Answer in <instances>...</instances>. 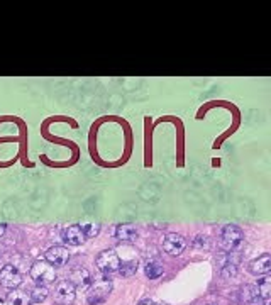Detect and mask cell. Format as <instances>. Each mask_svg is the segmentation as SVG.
I'll list each match as a JSON object with an SVG mask.
<instances>
[{
	"mask_svg": "<svg viewBox=\"0 0 271 305\" xmlns=\"http://www.w3.org/2000/svg\"><path fill=\"white\" fill-rule=\"evenodd\" d=\"M112 292V281L110 280H97L93 285L89 288L87 293V300L90 305H98L102 302H105L107 297Z\"/></svg>",
	"mask_w": 271,
	"mask_h": 305,
	"instance_id": "cell-3",
	"label": "cell"
},
{
	"mask_svg": "<svg viewBox=\"0 0 271 305\" xmlns=\"http://www.w3.org/2000/svg\"><path fill=\"white\" fill-rule=\"evenodd\" d=\"M244 243V234L242 231L234 224H229L224 227L222 236H220V247L226 254H232L234 251H238Z\"/></svg>",
	"mask_w": 271,
	"mask_h": 305,
	"instance_id": "cell-1",
	"label": "cell"
},
{
	"mask_svg": "<svg viewBox=\"0 0 271 305\" xmlns=\"http://www.w3.org/2000/svg\"><path fill=\"white\" fill-rule=\"evenodd\" d=\"M76 299V287L71 281L63 280L55 288V302L58 305H71Z\"/></svg>",
	"mask_w": 271,
	"mask_h": 305,
	"instance_id": "cell-4",
	"label": "cell"
},
{
	"mask_svg": "<svg viewBox=\"0 0 271 305\" xmlns=\"http://www.w3.org/2000/svg\"><path fill=\"white\" fill-rule=\"evenodd\" d=\"M97 266H98V270L104 273H114L119 270L120 258L117 256V253L112 249L102 251V253L97 256Z\"/></svg>",
	"mask_w": 271,
	"mask_h": 305,
	"instance_id": "cell-5",
	"label": "cell"
},
{
	"mask_svg": "<svg viewBox=\"0 0 271 305\" xmlns=\"http://www.w3.org/2000/svg\"><path fill=\"white\" fill-rule=\"evenodd\" d=\"M7 302L10 305H30V295L29 293H26L24 290H17L14 288L12 292H9V295H7Z\"/></svg>",
	"mask_w": 271,
	"mask_h": 305,
	"instance_id": "cell-14",
	"label": "cell"
},
{
	"mask_svg": "<svg viewBox=\"0 0 271 305\" xmlns=\"http://www.w3.org/2000/svg\"><path fill=\"white\" fill-rule=\"evenodd\" d=\"M116 238L119 241H134L137 238V229L132 226V224H119L116 229Z\"/></svg>",
	"mask_w": 271,
	"mask_h": 305,
	"instance_id": "cell-12",
	"label": "cell"
},
{
	"mask_svg": "<svg viewBox=\"0 0 271 305\" xmlns=\"http://www.w3.org/2000/svg\"><path fill=\"white\" fill-rule=\"evenodd\" d=\"M146 276L151 278V280H154V278H159L163 274V266L159 265V263H154V261H150L146 265Z\"/></svg>",
	"mask_w": 271,
	"mask_h": 305,
	"instance_id": "cell-18",
	"label": "cell"
},
{
	"mask_svg": "<svg viewBox=\"0 0 271 305\" xmlns=\"http://www.w3.org/2000/svg\"><path fill=\"white\" fill-rule=\"evenodd\" d=\"M249 272L253 274H268L271 272V256L263 254L249 263Z\"/></svg>",
	"mask_w": 271,
	"mask_h": 305,
	"instance_id": "cell-10",
	"label": "cell"
},
{
	"mask_svg": "<svg viewBox=\"0 0 271 305\" xmlns=\"http://www.w3.org/2000/svg\"><path fill=\"white\" fill-rule=\"evenodd\" d=\"M137 265H139V263H137L136 259H131V261H124V263H120V266H119V270H117V272L120 273V276L129 278V276H132V274H136Z\"/></svg>",
	"mask_w": 271,
	"mask_h": 305,
	"instance_id": "cell-17",
	"label": "cell"
},
{
	"mask_svg": "<svg viewBox=\"0 0 271 305\" xmlns=\"http://www.w3.org/2000/svg\"><path fill=\"white\" fill-rule=\"evenodd\" d=\"M137 305H156L154 302H151V300H143V302H139Z\"/></svg>",
	"mask_w": 271,
	"mask_h": 305,
	"instance_id": "cell-21",
	"label": "cell"
},
{
	"mask_svg": "<svg viewBox=\"0 0 271 305\" xmlns=\"http://www.w3.org/2000/svg\"><path fill=\"white\" fill-rule=\"evenodd\" d=\"M256 290L259 293V297H261L263 300H268L271 297V278L268 274H265L263 278H259L258 280V285H256Z\"/></svg>",
	"mask_w": 271,
	"mask_h": 305,
	"instance_id": "cell-15",
	"label": "cell"
},
{
	"mask_svg": "<svg viewBox=\"0 0 271 305\" xmlns=\"http://www.w3.org/2000/svg\"><path fill=\"white\" fill-rule=\"evenodd\" d=\"M3 232H5V224H3V222H0V236H2Z\"/></svg>",
	"mask_w": 271,
	"mask_h": 305,
	"instance_id": "cell-22",
	"label": "cell"
},
{
	"mask_svg": "<svg viewBox=\"0 0 271 305\" xmlns=\"http://www.w3.org/2000/svg\"><path fill=\"white\" fill-rule=\"evenodd\" d=\"M63 241L66 244H70V246H80V244H83L87 241V238H85V234H83L82 227L75 224V226H68L63 231Z\"/></svg>",
	"mask_w": 271,
	"mask_h": 305,
	"instance_id": "cell-9",
	"label": "cell"
},
{
	"mask_svg": "<svg viewBox=\"0 0 271 305\" xmlns=\"http://www.w3.org/2000/svg\"><path fill=\"white\" fill-rule=\"evenodd\" d=\"M30 278L34 281H37L39 285H48L53 283L56 280V272H55V266L49 265L48 261H36L32 266H30Z\"/></svg>",
	"mask_w": 271,
	"mask_h": 305,
	"instance_id": "cell-2",
	"label": "cell"
},
{
	"mask_svg": "<svg viewBox=\"0 0 271 305\" xmlns=\"http://www.w3.org/2000/svg\"><path fill=\"white\" fill-rule=\"evenodd\" d=\"M241 300L244 305H265V300L259 297L256 287L253 285H246L241 290Z\"/></svg>",
	"mask_w": 271,
	"mask_h": 305,
	"instance_id": "cell-11",
	"label": "cell"
},
{
	"mask_svg": "<svg viewBox=\"0 0 271 305\" xmlns=\"http://www.w3.org/2000/svg\"><path fill=\"white\" fill-rule=\"evenodd\" d=\"M75 287H85V285L90 283V273L87 268H76L70 273V280Z\"/></svg>",
	"mask_w": 271,
	"mask_h": 305,
	"instance_id": "cell-13",
	"label": "cell"
},
{
	"mask_svg": "<svg viewBox=\"0 0 271 305\" xmlns=\"http://www.w3.org/2000/svg\"><path fill=\"white\" fill-rule=\"evenodd\" d=\"M22 283V276L17 272V268H14L12 265H5L0 270V285L5 288H17Z\"/></svg>",
	"mask_w": 271,
	"mask_h": 305,
	"instance_id": "cell-7",
	"label": "cell"
},
{
	"mask_svg": "<svg viewBox=\"0 0 271 305\" xmlns=\"http://www.w3.org/2000/svg\"><path fill=\"white\" fill-rule=\"evenodd\" d=\"M70 259V251L64 246H51L46 251V261L55 266H64Z\"/></svg>",
	"mask_w": 271,
	"mask_h": 305,
	"instance_id": "cell-8",
	"label": "cell"
},
{
	"mask_svg": "<svg viewBox=\"0 0 271 305\" xmlns=\"http://www.w3.org/2000/svg\"><path fill=\"white\" fill-rule=\"evenodd\" d=\"M193 244H195L197 247H202V249H204V247L207 249V247H209V239L205 238V236H197L195 243H193Z\"/></svg>",
	"mask_w": 271,
	"mask_h": 305,
	"instance_id": "cell-20",
	"label": "cell"
},
{
	"mask_svg": "<svg viewBox=\"0 0 271 305\" xmlns=\"http://www.w3.org/2000/svg\"><path fill=\"white\" fill-rule=\"evenodd\" d=\"M29 295H30V302L32 304H41V302H44V300L48 299L49 290L46 288V285H36Z\"/></svg>",
	"mask_w": 271,
	"mask_h": 305,
	"instance_id": "cell-16",
	"label": "cell"
},
{
	"mask_svg": "<svg viewBox=\"0 0 271 305\" xmlns=\"http://www.w3.org/2000/svg\"><path fill=\"white\" fill-rule=\"evenodd\" d=\"M83 231V234H85V238H95V236L100 232V224H93V222H89V224H83V226H80Z\"/></svg>",
	"mask_w": 271,
	"mask_h": 305,
	"instance_id": "cell-19",
	"label": "cell"
},
{
	"mask_svg": "<svg viewBox=\"0 0 271 305\" xmlns=\"http://www.w3.org/2000/svg\"><path fill=\"white\" fill-rule=\"evenodd\" d=\"M185 247H186V241L180 234L171 232V234H168L166 238L163 239V249H165V253L170 254V256H180L183 251H185Z\"/></svg>",
	"mask_w": 271,
	"mask_h": 305,
	"instance_id": "cell-6",
	"label": "cell"
}]
</instances>
